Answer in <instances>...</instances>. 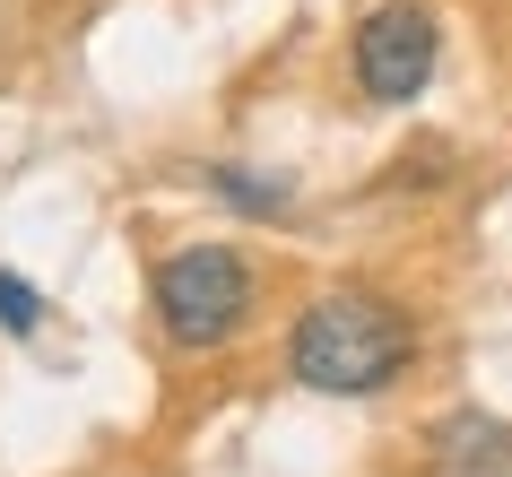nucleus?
<instances>
[{"mask_svg":"<svg viewBox=\"0 0 512 477\" xmlns=\"http://www.w3.org/2000/svg\"><path fill=\"white\" fill-rule=\"evenodd\" d=\"M209 183L226 191V200H235V209H252V217H287V200H296V191L278 183V174H235V165H217Z\"/></svg>","mask_w":512,"mask_h":477,"instance_id":"20e7f679","label":"nucleus"},{"mask_svg":"<svg viewBox=\"0 0 512 477\" xmlns=\"http://www.w3.org/2000/svg\"><path fill=\"white\" fill-rule=\"evenodd\" d=\"M408 356H417V330H408L400 304H382L365 287H339L322 304H304L296 339H287V365H296L304 391H330V399H365L382 382H400Z\"/></svg>","mask_w":512,"mask_h":477,"instance_id":"f257e3e1","label":"nucleus"},{"mask_svg":"<svg viewBox=\"0 0 512 477\" xmlns=\"http://www.w3.org/2000/svg\"><path fill=\"white\" fill-rule=\"evenodd\" d=\"M356 87L374 96V105H408V96H426L434 79V53H443V35L417 0H382L374 18H356Z\"/></svg>","mask_w":512,"mask_h":477,"instance_id":"7ed1b4c3","label":"nucleus"},{"mask_svg":"<svg viewBox=\"0 0 512 477\" xmlns=\"http://www.w3.org/2000/svg\"><path fill=\"white\" fill-rule=\"evenodd\" d=\"M252 313V269L226 243H183L174 261L157 269V321L183 347H226Z\"/></svg>","mask_w":512,"mask_h":477,"instance_id":"f03ea898","label":"nucleus"},{"mask_svg":"<svg viewBox=\"0 0 512 477\" xmlns=\"http://www.w3.org/2000/svg\"><path fill=\"white\" fill-rule=\"evenodd\" d=\"M504 443H512L504 425H478V417L443 425V451H478V469H486V460H504Z\"/></svg>","mask_w":512,"mask_h":477,"instance_id":"423d86ee","label":"nucleus"},{"mask_svg":"<svg viewBox=\"0 0 512 477\" xmlns=\"http://www.w3.org/2000/svg\"><path fill=\"white\" fill-rule=\"evenodd\" d=\"M0 330H9V339H35V330H44V295H35L18 269H0Z\"/></svg>","mask_w":512,"mask_h":477,"instance_id":"39448f33","label":"nucleus"}]
</instances>
